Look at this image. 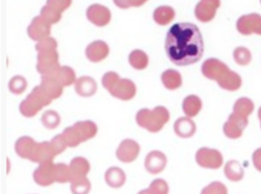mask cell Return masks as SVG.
<instances>
[{"mask_svg": "<svg viewBox=\"0 0 261 194\" xmlns=\"http://www.w3.org/2000/svg\"><path fill=\"white\" fill-rule=\"evenodd\" d=\"M165 47L170 60L177 66L197 62L202 57L204 49L199 29L189 22L175 23L170 28Z\"/></svg>", "mask_w": 261, "mask_h": 194, "instance_id": "6da1fadb", "label": "cell"}, {"mask_svg": "<svg viewBox=\"0 0 261 194\" xmlns=\"http://www.w3.org/2000/svg\"><path fill=\"white\" fill-rule=\"evenodd\" d=\"M201 71L205 77L216 80L223 89L233 91L241 86V76L218 59L210 58L205 60L202 65Z\"/></svg>", "mask_w": 261, "mask_h": 194, "instance_id": "7a4b0ae2", "label": "cell"}, {"mask_svg": "<svg viewBox=\"0 0 261 194\" xmlns=\"http://www.w3.org/2000/svg\"><path fill=\"white\" fill-rule=\"evenodd\" d=\"M57 45V41L51 37L43 39L35 45L38 52L36 69L39 73L48 74L60 66Z\"/></svg>", "mask_w": 261, "mask_h": 194, "instance_id": "3957f363", "label": "cell"}, {"mask_svg": "<svg viewBox=\"0 0 261 194\" xmlns=\"http://www.w3.org/2000/svg\"><path fill=\"white\" fill-rule=\"evenodd\" d=\"M101 83L112 96L123 100L131 99L136 93V86L131 80L121 78L117 73L113 71L104 74Z\"/></svg>", "mask_w": 261, "mask_h": 194, "instance_id": "277c9868", "label": "cell"}, {"mask_svg": "<svg viewBox=\"0 0 261 194\" xmlns=\"http://www.w3.org/2000/svg\"><path fill=\"white\" fill-rule=\"evenodd\" d=\"M170 119L168 110L163 106H156L153 109L144 108L136 115L138 125L151 132L160 131Z\"/></svg>", "mask_w": 261, "mask_h": 194, "instance_id": "5b68a950", "label": "cell"}, {"mask_svg": "<svg viewBox=\"0 0 261 194\" xmlns=\"http://www.w3.org/2000/svg\"><path fill=\"white\" fill-rule=\"evenodd\" d=\"M97 127L91 120L76 122L71 126L65 128L62 135L67 146L73 148L93 137L97 132Z\"/></svg>", "mask_w": 261, "mask_h": 194, "instance_id": "8992f818", "label": "cell"}, {"mask_svg": "<svg viewBox=\"0 0 261 194\" xmlns=\"http://www.w3.org/2000/svg\"><path fill=\"white\" fill-rule=\"evenodd\" d=\"M52 101L40 86L35 87L30 94L20 103L19 109L24 117L34 116L44 106L49 105Z\"/></svg>", "mask_w": 261, "mask_h": 194, "instance_id": "52a82bcc", "label": "cell"}, {"mask_svg": "<svg viewBox=\"0 0 261 194\" xmlns=\"http://www.w3.org/2000/svg\"><path fill=\"white\" fill-rule=\"evenodd\" d=\"M72 0H47L42 7L40 15L50 24L59 22L62 13L71 5Z\"/></svg>", "mask_w": 261, "mask_h": 194, "instance_id": "ba28073f", "label": "cell"}, {"mask_svg": "<svg viewBox=\"0 0 261 194\" xmlns=\"http://www.w3.org/2000/svg\"><path fill=\"white\" fill-rule=\"evenodd\" d=\"M247 116L236 112L231 114L223 125V131L226 136L230 138L240 137L248 124Z\"/></svg>", "mask_w": 261, "mask_h": 194, "instance_id": "9c48e42d", "label": "cell"}, {"mask_svg": "<svg viewBox=\"0 0 261 194\" xmlns=\"http://www.w3.org/2000/svg\"><path fill=\"white\" fill-rule=\"evenodd\" d=\"M197 163L204 168L216 169L223 163V157L217 150L207 147H202L196 153Z\"/></svg>", "mask_w": 261, "mask_h": 194, "instance_id": "30bf717a", "label": "cell"}, {"mask_svg": "<svg viewBox=\"0 0 261 194\" xmlns=\"http://www.w3.org/2000/svg\"><path fill=\"white\" fill-rule=\"evenodd\" d=\"M237 29L244 35L252 33L261 35V15L257 13H251L241 16L237 20Z\"/></svg>", "mask_w": 261, "mask_h": 194, "instance_id": "8fae6325", "label": "cell"}, {"mask_svg": "<svg viewBox=\"0 0 261 194\" xmlns=\"http://www.w3.org/2000/svg\"><path fill=\"white\" fill-rule=\"evenodd\" d=\"M51 161L40 163L33 173V178L38 185L46 186L56 181L55 164Z\"/></svg>", "mask_w": 261, "mask_h": 194, "instance_id": "7c38bea8", "label": "cell"}, {"mask_svg": "<svg viewBox=\"0 0 261 194\" xmlns=\"http://www.w3.org/2000/svg\"><path fill=\"white\" fill-rule=\"evenodd\" d=\"M140 150V146L137 142L132 139L126 138L120 143L116 151V155L121 162H131L137 158Z\"/></svg>", "mask_w": 261, "mask_h": 194, "instance_id": "4fadbf2b", "label": "cell"}, {"mask_svg": "<svg viewBox=\"0 0 261 194\" xmlns=\"http://www.w3.org/2000/svg\"><path fill=\"white\" fill-rule=\"evenodd\" d=\"M50 28L51 24L39 15L32 19L28 27L27 33L31 39L39 41L50 35Z\"/></svg>", "mask_w": 261, "mask_h": 194, "instance_id": "5bb4252c", "label": "cell"}, {"mask_svg": "<svg viewBox=\"0 0 261 194\" xmlns=\"http://www.w3.org/2000/svg\"><path fill=\"white\" fill-rule=\"evenodd\" d=\"M86 16L94 25L103 26L110 22L111 14L109 9L106 6L99 4H94L87 8Z\"/></svg>", "mask_w": 261, "mask_h": 194, "instance_id": "9a60e30c", "label": "cell"}, {"mask_svg": "<svg viewBox=\"0 0 261 194\" xmlns=\"http://www.w3.org/2000/svg\"><path fill=\"white\" fill-rule=\"evenodd\" d=\"M220 5V0H200L195 9V16L201 22L210 21L215 17Z\"/></svg>", "mask_w": 261, "mask_h": 194, "instance_id": "2e32d148", "label": "cell"}, {"mask_svg": "<svg viewBox=\"0 0 261 194\" xmlns=\"http://www.w3.org/2000/svg\"><path fill=\"white\" fill-rule=\"evenodd\" d=\"M55 156L56 155L50 142H36L29 159L33 162L41 163L53 160Z\"/></svg>", "mask_w": 261, "mask_h": 194, "instance_id": "e0dca14e", "label": "cell"}, {"mask_svg": "<svg viewBox=\"0 0 261 194\" xmlns=\"http://www.w3.org/2000/svg\"><path fill=\"white\" fill-rule=\"evenodd\" d=\"M167 161V157L163 152L154 150L150 152L146 155L144 166L149 173L152 174H156L164 170Z\"/></svg>", "mask_w": 261, "mask_h": 194, "instance_id": "ac0fdd59", "label": "cell"}, {"mask_svg": "<svg viewBox=\"0 0 261 194\" xmlns=\"http://www.w3.org/2000/svg\"><path fill=\"white\" fill-rule=\"evenodd\" d=\"M109 52L108 44L102 40H95L89 44L85 50L87 59L92 62H98L105 59Z\"/></svg>", "mask_w": 261, "mask_h": 194, "instance_id": "d6986e66", "label": "cell"}, {"mask_svg": "<svg viewBox=\"0 0 261 194\" xmlns=\"http://www.w3.org/2000/svg\"><path fill=\"white\" fill-rule=\"evenodd\" d=\"M74 88L78 95L88 97L95 94L97 86L96 81L92 77L82 76L75 81Z\"/></svg>", "mask_w": 261, "mask_h": 194, "instance_id": "ffe728a7", "label": "cell"}, {"mask_svg": "<svg viewBox=\"0 0 261 194\" xmlns=\"http://www.w3.org/2000/svg\"><path fill=\"white\" fill-rule=\"evenodd\" d=\"M40 86L45 93L52 100L59 98L63 93V86L49 75L41 76Z\"/></svg>", "mask_w": 261, "mask_h": 194, "instance_id": "44dd1931", "label": "cell"}, {"mask_svg": "<svg viewBox=\"0 0 261 194\" xmlns=\"http://www.w3.org/2000/svg\"><path fill=\"white\" fill-rule=\"evenodd\" d=\"M173 129L179 137L188 138L194 135L196 130V124L191 119L182 117L174 122Z\"/></svg>", "mask_w": 261, "mask_h": 194, "instance_id": "7402d4cb", "label": "cell"}, {"mask_svg": "<svg viewBox=\"0 0 261 194\" xmlns=\"http://www.w3.org/2000/svg\"><path fill=\"white\" fill-rule=\"evenodd\" d=\"M46 75L54 77L63 87L72 85L76 78L73 69L67 66H60L51 73Z\"/></svg>", "mask_w": 261, "mask_h": 194, "instance_id": "603a6c76", "label": "cell"}, {"mask_svg": "<svg viewBox=\"0 0 261 194\" xmlns=\"http://www.w3.org/2000/svg\"><path fill=\"white\" fill-rule=\"evenodd\" d=\"M105 179L107 184L112 188H119L125 183L126 176L124 172L117 167H111L106 172Z\"/></svg>", "mask_w": 261, "mask_h": 194, "instance_id": "cb8c5ba5", "label": "cell"}, {"mask_svg": "<svg viewBox=\"0 0 261 194\" xmlns=\"http://www.w3.org/2000/svg\"><path fill=\"white\" fill-rule=\"evenodd\" d=\"M69 167L72 175L71 180L75 177L86 176L90 169L89 161L81 156L73 158L70 161Z\"/></svg>", "mask_w": 261, "mask_h": 194, "instance_id": "d4e9b609", "label": "cell"}, {"mask_svg": "<svg viewBox=\"0 0 261 194\" xmlns=\"http://www.w3.org/2000/svg\"><path fill=\"white\" fill-rule=\"evenodd\" d=\"M35 143L34 139L30 136H21L15 142V152L20 157L29 159Z\"/></svg>", "mask_w": 261, "mask_h": 194, "instance_id": "484cf974", "label": "cell"}, {"mask_svg": "<svg viewBox=\"0 0 261 194\" xmlns=\"http://www.w3.org/2000/svg\"><path fill=\"white\" fill-rule=\"evenodd\" d=\"M202 107V101L196 95H190L183 100L182 108L184 113L188 117L196 116Z\"/></svg>", "mask_w": 261, "mask_h": 194, "instance_id": "4316f807", "label": "cell"}, {"mask_svg": "<svg viewBox=\"0 0 261 194\" xmlns=\"http://www.w3.org/2000/svg\"><path fill=\"white\" fill-rule=\"evenodd\" d=\"M162 81L164 86L169 90H174L180 87L182 83L180 73L173 69L165 71L161 75Z\"/></svg>", "mask_w": 261, "mask_h": 194, "instance_id": "83f0119b", "label": "cell"}, {"mask_svg": "<svg viewBox=\"0 0 261 194\" xmlns=\"http://www.w3.org/2000/svg\"><path fill=\"white\" fill-rule=\"evenodd\" d=\"M175 11L169 6H162L157 8L153 12V19L159 24L164 25L170 23L174 18Z\"/></svg>", "mask_w": 261, "mask_h": 194, "instance_id": "f1b7e54d", "label": "cell"}, {"mask_svg": "<svg viewBox=\"0 0 261 194\" xmlns=\"http://www.w3.org/2000/svg\"><path fill=\"white\" fill-rule=\"evenodd\" d=\"M224 173L226 177L232 181L241 180L244 174L240 163L236 160L227 162L224 168Z\"/></svg>", "mask_w": 261, "mask_h": 194, "instance_id": "f546056e", "label": "cell"}, {"mask_svg": "<svg viewBox=\"0 0 261 194\" xmlns=\"http://www.w3.org/2000/svg\"><path fill=\"white\" fill-rule=\"evenodd\" d=\"M128 60L132 66L138 70L146 68L148 62L147 54L143 51L139 49L131 52L128 57Z\"/></svg>", "mask_w": 261, "mask_h": 194, "instance_id": "4dcf8cb0", "label": "cell"}, {"mask_svg": "<svg viewBox=\"0 0 261 194\" xmlns=\"http://www.w3.org/2000/svg\"><path fill=\"white\" fill-rule=\"evenodd\" d=\"M70 182V189L73 193H87L90 190L91 184L86 176L74 178Z\"/></svg>", "mask_w": 261, "mask_h": 194, "instance_id": "1f68e13d", "label": "cell"}, {"mask_svg": "<svg viewBox=\"0 0 261 194\" xmlns=\"http://www.w3.org/2000/svg\"><path fill=\"white\" fill-rule=\"evenodd\" d=\"M41 121L45 128L53 129L59 126L61 118L59 114L56 111L47 110L42 114Z\"/></svg>", "mask_w": 261, "mask_h": 194, "instance_id": "d6a6232c", "label": "cell"}, {"mask_svg": "<svg viewBox=\"0 0 261 194\" xmlns=\"http://www.w3.org/2000/svg\"><path fill=\"white\" fill-rule=\"evenodd\" d=\"M169 191V186L164 179L158 178L153 180L148 188L139 192V193H160L166 194Z\"/></svg>", "mask_w": 261, "mask_h": 194, "instance_id": "836d02e7", "label": "cell"}, {"mask_svg": "<svg viewBox=\"0 0 261 194\" xmlns=\"http://www.w3.org/2000/svg\"><path fill=\"white\" fill-rule=\"evenodd\" d=\"M56 181L59 183L70 182L72 175L70 167L64 163L55 164Z\"/></svg>", "mask_w": 261, "mask_h": 194, "instance_id": "e575fe53", "label": "cell"}, {"mask_svg": "<svg viewBox=\"0 0 261 194\" xmlns=\"http://www.w3.org/2000/svg\"><path fill=\"white\" fill-rule=\"evenodd\" d=\"M254 109L253 102L247 97H242L238 99L235 102L233 111L243 114L248 116Z\"/></svg>", "mask_w": 261, "mask_h": 194, "instance_id": "d590c367", "label": "cell"}, {"mask_svg": "<svg viewBox=\"0 0 261 194\" xmlns=\"http://www.w3.org/2000/svg\"><path fill=\"white\" fill-rule=\"evenodd\" d=\"M27 85V81L24 77L20 75H15L10 80L8 87L11 93L19 95L25 90Z\"/></svg>", "mask_w": 261, "mask_h": 194, "instance_id": "8d00e7d4", "label": "cell"}, {"mask_svg": "<svg viewBox=\"0 0 261 194\" xmlns=\"http://www.w3.org/2000/svg\"><path fill=\"white\" fill-rule=\"evenodd\" d=\"M233 56L236 63L240 65H246L251 60L250 51L246 47L242 46L234 50Z\"/></svg>", "mask_w": 261, "mask_h": 194, "instance_id": "74e56055", "label": "cell"}, {"mask_svg": "<svg viewBox=\"0 0 261 194\" xmlns=\"http://www.w3.org/2000/svg\"><path fill=\"white\" fill-rule=\"evenodd\" d=\"M50 143L56 155L63 152L67 146L62 134L55 135L50 141Z\"/></svg>", "mask_w": 261, "mask_h": 194, "instance_id": "f35d334b", "label": "cell"}, {"mask_svg": "<svg viewBox=\"0 0 261 194\" xmlns=\"http://www.w3.org/2000/svg\"><path fill=\"white\" fill-rule=\"evenodd\" d=\"M201 193H226L227 189L225 185L219 182H213L205 187Z\"/></svg>", "mask_w": 261, "mask_h": 194, "instance_id": "ab89813d", "label": "cell"}, {"mask_svg": "<svg viewBox=\"0 0 261 194\" xmlns=\"http://www.w3.org/2000/svg\"><path fill=\"white\" fill-rule=\"evenodd\" d=\"M252 161L255 168L261 172V148L256 150L253 153Z\"/></svg>", "mask_w": 261, "mask_h": 194, "instance_id": "60d3db41", "label": "cell"}, {"mask_svg": "<svg viewBox=\"0 0 261 194\" xmlns=\"http://www.w3.org/2000/svg\"><path fill=\"white\" fill-rule=\"evenodd\" d=\"M114 4L121 9H127L131 6L129 0H113Z\"/></svg>", "mask_w": 261, "mask_h": 194, "instance_id": "b9f144b4", "label": "cell"}, {"mask_svg": "<svg viewBox=\"0 0 261 194\" xmlns=\"http://www.w3.org/2000/svg\"><path fill=\"white\" fill-rule=\"evenodd\" d=\"M147 0H129L131 6L139 7L143 5Z\"/></svg>", "mask_w": 261, "mask_h": 194, "instance_id": "7bdbcfd3", "label": "cell"}, {"mask_svg": "<svg viewBox=\"0 0 261 194\" xmlns=\"http://www.w3.org/2000/svg\"><path fill=\"white\" fill-rule=\"evenodd\" d=\"M258 116L259 119L260 121V125H261V106L259 107L258 111Z\"/></svg>", "mask_w": 261, "mask_h": 194, "instance_id": "ee69618b", "label": "cell"}, {"mask_svg": "<svg viewBox=\"0 0 261 194\" xmlns=\"http://www.w3.org/2000/svg\"><path fill=\"white\" fill-rule=\"evenodd\" d=\"M260 3H261V0H260Z\"/></svg>", "mask_w": 261, "mask_h": 194, "instance_id": "f6af8a7d", "label": "cell"}]
</instances>
